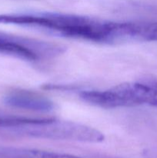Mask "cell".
<instances>
[{"instance_id":"obj_1","label":"cell","mask_w":157,"mask_h":158,"mask_svg":"<svg viewBox=\"0 0 157 158\" xmlns=\"http://www.w3.org/2000/svg\"><path fill=\"white\" fill-rule=\"evenodd\" d=\"M0 24L40 29L53 35L94 42L120 44L131 42L130 22H112L93 17L58 12L0 14Z\"/></svg>"},{"instance_id":"obj_2","label":"cell","mask_w":157,"mask_h":158,"mask_svg":"<svg viewBox=\"0 0 157 158\" xmlns=\"http://www.w3.org/2000/svg\"><path fill=\"white\" fill-rule=\"evenodd\" d=\"M7 131L32 138L86 143H100L105 139L103 133L97 129L76 122L20 116H17Z\"/></svg>"},{"instance_id":"obj_6","label":"cell","mask_w":157,"mask_h":158,"mask_svg":"<svg viewBox=\"0 0 157 158\" xmlns=\"http://www.w3.org/2000/svg\"><path fill=\"white\" fill-rule=\"evenodd\" d=\"M3 114H4V112H2V111L0 110V117H1L2 115H3Z\"/></svg>"},{"instance_id":"obj_5","label":"cell","mask_w":157,"mask_h":158,"mask_svg":"<svg viewBox=\"0 0 157 158\" xmlns=\"http://www.w3.org/2000/svg\"><path fill=\"white\" fill-rule=\"evenodd\" d=\"M0 158H81L62 153L29 148L0 146Z\"/></svg>"},{"instance_id":"obj_4","label":"cell","mask_w":157,"mask_h":158,"mask_svg":"<svg viewBox=\"0 0 157 158\" xmlns=\"http://www.w3.org/2000/svg\"><path fill=\"white\" fill-rule=\"evenodd\" d=\"M4 103L12 107L38 112H49L55 108L54 103L49 98L25 89L9 92L4 97Z\"/></svg>"},{"instance_id":"obj_3","label":"cell","mask_w":157,"mask_h":158,"mask_svg":"<svg viewBox=\"0 0 157 158\" xmlns=\"http://www.w3.org/2000/svg\"><path fill=\"white\" fill-rule=\"evenodd\" d=\"M64 47L50 42L0 32V54L29 62L53 58L64 52Z\"/></svg>"}]
</instances>
